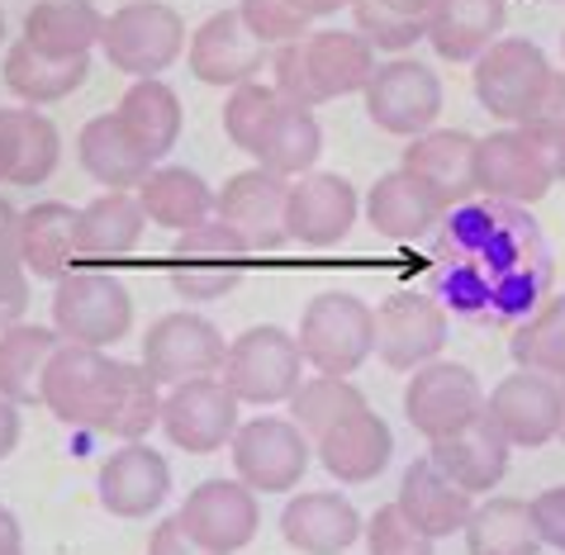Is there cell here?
<instances>
[{
	"instance_id": "cell-3",
	"label": "cell",
	"mask_w": 565,
	"mask_h": 555,
	"mask_svg": "<svg viewBox=\"0 0 565 555\" xmlns=\"http://www.w3.org/2000/svg\"><path fill=\"white\" fill-rule=\"evenodd\" d=\"M247 266H253V243L243 233H233L228 224H200L191 233H177L167 257V280L171 290L191 305H210V299H224L243 285Z\"/></svg>"
},
{
	"instance_id": "cell-16",
	"label": "cell",
	"mask_w": 565,
	"mask_h": 555,
	"mask_svg": "<svg viewBox=\"0 0 565 555\" xmlns=\"http://www.w3.org/2000/svg\"><path fill=\"white\" fill-rule=\"evenodd\" d=\"M490 418L499 423V433L509 437V447L537 451L546 441L561 437L565 418V385L537 371H513L509 380H499L494 394L484 399Z\"/></svg>"
},
{
	"instance_id": "cell-2",
	"label": "cell",
	"mask_w": 565,
	"mask_h": 555,
	"mask_svg": "<svg viewBox=\"0 0 565 555\" xmlns=\"http://www.w3.org/2000/svg\"><path fill=\"white\" fill-rule=\"evenodd\" d=\"M271 72L280 100L313 109L323 100L366 90V82L375 76V47L356 29H313V34L276 47Z\"/></svg>"
},
{
	"instance_id": "cell-47",
	"label": "cell",
	"mask_w": 565,
	"mask_h": 555,
	"mask_svg": "<svg viewBox=\"0 0 565 555\" xmlns=\"http://www.w3.org/2000/svg\"><path fill=\"white\" fill-rule=\"evenodd\" d=\"M243 14V24L253 29V34L271 47V43H295V39H305L309 34V14L295 6V0H243L238 6Z\"/></svg>"
},
{
	"instance_id": "cell-27",
	"label": "cell",
	"mask_w": 565,
	"mask_h": 555,
	"mask_svg": "<svg viewBox=\"0 0 565 555\" xmlns=\"http://www.w3.org/2000/svg\"><path fill=\"white\" fill-rule=\"evenodd\" d=\"M395 503H399L404 517H409L423 536H433V542H437V536H451V532H466L470 509H476L466 489L437 470L433 456H418V461L404 470Z\"/></svg>"
},
{
	"instance_id": "cell-53",
	"label": "cell",
	"mask_w": 565,
	"mask_h": 555,
	"mask_svg": "<svg viewBox=\"0 0 565 555\" xmlns=\"http://www.w3.org/2000/svg\"><path fill=\"white\" fill-rule=\"evenodd\" d=\"M0 555H24V536H20V522L14 513L0 503Z\"/></svg>"
},
{
	"instance_id": "cell-31",
	"label": "cell",
	"mask_w": 565,
	"mask_h": 555,
	"mask_svg": "<svg viewBox=\"0 0 565 555\" xmlns=\"http://www.w3.org/2000/svg\"><path fill=\"white\" fill-rule=\"evenodd\" d=\"M443 214L447 210L409 177V171H385L366 195L371 228L381 237H395V243H414V237L433 233L437 224H443Z\"/></svg>"
},
{
	"instance_id": "cell-55",
	"label": "cell",
	"mask_w": 565,
	"mask_h": 555,
	"mask_svg": "<svg viewBox=\"0 0 565 555\" xmlns=\"http://www.w3.org/2000/svg\"><path fill=\"white\" fill-rule=\"evenodd\" d=\"M295 6H300L309 20H323V14H338L342 6H352V0H295Z\"/></svg>"
},
{
	"instance_id": "cell-24",
	"label": "cell",
	"mask_w": 565,
	"mask_h": 555,
	"mask_svg": "<svg viewBox=\"0 0 565 555\" xmlns=\"http://www.w3.org/2000/svg\"><path fill=\"white\" fill-rule=\"evenodd\" d=\"M313 447H319V461L333 480L371 484L390 466V456H395V433H390V423L375 408H356V414L328 427Z\"/></svg>"
},
{
	"instance_id": "cell-58",
	"label": "cell",
	"mask_w": 565,
	"mask_h": 555,
	"mask_svg": "<svg viewBox=\"0 0 565 555\" xmlns=\"http://www.w3.org/2000/svg\"><path fill=\"white\" fill-rule=\"evenodd\" d=\"M561 441H565V418H561Z\"/></svg>"
},
{
	"instance_id": "cell-20",
	"label": "cell",
	"mask_w": 565,
	"mask_h": 555,
	"mask_svg": "<svg viewBox=\"0 0 565 555\" xmlns=\"http://www.w3.org/2000/svg\"><path fill=\"white\" fill-rule=\"evenodd\" d=\"M476 177H480V195L509 200V204H537L556 185L552 162H546L542 148L523 129H499L490 138H480Z\"/></svg>"
},
{
	"instance_id": "cell-57",
	"label": "cell",
	"mask_w": 565,
	"mask_h": 555,
	"mask_svg": "<svg viewBox=\"0 0 565 555\" xmlns=\"http://www.w3.org/2000/svg\"><path fill=\"white\" fill-rule=\"evenodd\" d=\"M0 39H6V14H0Z\"/></svg>"
},
{
	"instance_id": "cell-7",
	"label": "cell",
	"mask_w": 565,
	"mask_h": 555,
	"mask_svg": "<svg viewBox=\"0 0 565 555\" xmlns=\"http://www.w3.org/2000/svg\"><path fill=\"white\" fill-rule=\"evenodd\" d=\"M224 385L238 394L243 404H280V399H290V394L305 385L300 338H290V332L276 328V323L247 328L238 342H228Z\"/></svg>"
},
{
	"instance_id": "cell-11",
	"label": "cell",
	"mask_w": 565,
	"mask_h": 555,
	"mask_svg": "<svg viewBox=\"0 0 565 555\" xmlns=\"http://www.w3.org/2000/svg\"><path fill=\"white\" fill-rule=\"evenodd\" d=\"M447 319L451 313L437 305L428 290H395L375 309V356L390 371H418L443 356L447 346Z\"/></svg>"
},
{
	"instance_id": "cell-37",
	"label": "cell",
	"mask_w": 565,
	"mask_h": 555,
	"mask_svg": "<svg viewBox=\"0 0 565 555\" xmlns=\"http://www.w3.org/2000/svg\"><path fill=\"white\" fill-rule=\"evenodd\" d=\"M115 115L152 162H162L181 138V100H177V90L162 86L157 76H143V82H134L129 90H124Z\"/></svg>"
},
{
	"instance_id": "cell-21",
	"label": "cell",
	"mask_w": 565,
	"mask_h": 555,
	"mask_svg": "<svg viewBox=\"0 0 565 555\" xmlns=\"http://www.w3.org/2000/svg\"><path fill=\"white\" fill-rule=\"evenodd\" d=\"M185 57H191L195 82L228 86L233 90V86L253 82V76L262 72V62L271 57V53H266V43L243 24L238 10H224V14H210V20L195 29L191 47H185Z\"/></svg>"
},
{
	"instance_id": "cell-56",
	"label": "cell",
	"mask_w": 565,
	"mask_h": 555,
	"mask_svg": "<svg viewBox=\"0 0 565 555\" xmlns=\"http://www.w3.org/2000/svg\"><path fill=\"white\" fill-rule=\"evenodd\" d=\"M6 228H20V218H14V210L0 200V233H6Z\"/></svg>"
},
{
	"instance_id": "cell-42",
	"label": "cell",
	"mask_w": 565,
	"mask_h": 555,
	"mask_svg": "<svg viewBox=\"0 0 565 555\" xmlns=\"http://www.w3.org/2000/svg\"><path fill=\"white\" fill-rule=\"evenodd\" d=\"M157 423H162V385L148 375L143 361H138V366L124 361L115 404H109V418H105V433L124 437V441H138V437H148Z\"/></svg>"
},
{
	"instance_id": "cell-18",
	"label": "cell",
	"mask_w": 565,
	"mask_h": 555,
	"mask_svg": "<svg viewBox=\"0 0 565 555\" xmlns=\"http://www.w3.org/2000/svg\"><path fill=\"white\" fill-rule=\"evenodd\" d=\"M177 517L200 546H210L214 555H233L253 546L257 536V489H247L243 480H205L185 494V509Z\"/></svg>"
},
{
	"instance_id": "cell-19",
	"label": "cell",
	"mask_w": 565,
	"mask_h": 555,
	"mask_svg": "<svg viewBox=\"0 0 565 555\" xmlns=\"http://www.w3.org/2000/svg\"><path fill=\"white\" fill-rule=\"evenodd\" d=\"M286 195H290V181L276 177V171H266V167L238 171V177H228L224 190L214 195V218L228 224L233 233H243L247 243H253V252L280 247V243H290Z\"/></svg>"
},
{
	"instance_id": "cell-13",
	"label": "cell",
	"mask_w": 565,
	"mask_h": 555,
	"mask_svg": "<svg viewBox=\"0 0 565 555\" xmlns=\"http://www.w3.org/2000/svg\"><path fill=\"white\" fill-rule=\"evenodd\" d=\"M238 404H243L238 394L214 375L181 380V385L162 394V433L171 437V447L210 456L238 433Z\"/></svg>"
},
{
	"instance_id": "cell-38",
	"label": "cell",
	"mask_w": 565,
	"mask_h": 555,
	"mask_svg": "<svg viewBox=\"0 0 565 555\" xmlns=\"http://www.w3.org/2000/svg\"><path fill=\"white\" fill-rule=\"evenodd\" d=\"M470 555H542V532L523 499H484L466 522Z\"/></svg>"
},
{
	"instance_id": "cell-5",
	"label": "cell",
	"mask_w": 565,
	"mask_h": 555,
	"mask_svg": "<svg viewBox=\"0 0 565 555\" xmlns=\"http://www.w3.org/2000/svg\"><path fill=\"white\" fill-rule=\"evenodd\" d=\"M119 371L124 361H109L100 346L62 342L49 361V371H43V408L67 427H96V433H105L109 404H115V389H119Z\"/></svg>"
},
{
	"instance_id": "cell-54",
	"label": "cell",
	"mask_w": 565,
	"mask_h": 555,
	"mask_svg": "<svg viewBox=\"0 0 565 555\" xmlns=\"http://www.w3.org/2000/svg\"><path fill=\"white\" fill-rule=\"evenodd\" d=\"M20 313H24V285L14 280L10 290H0V328H14Z\"/></svg>"
},
{
	"instance_id": "cell-14",
	"label": "cell",
	"mask_w": 565,
	"mask_h": 555,
	"mask_svg": "<svg viewBox=\"0 0 565 555\" xmlns=\"http://www.w3.org/2000/svg\"><path fill=\"white\" fill-rule=\"evenodd\" d=\"M484 414V389L470 366L457 361H428L409 375V389H404V418L414 423V433H423L428 441L457 433L470 418Z\"/></svg>"
},
{
	"instance_id": "cell-32",
	"label": "cell",
	"mask_w": 565,
	"mask_h": 555,
	"mask_svg": "<svg viewBox=\"0 0 565 555\" xmlns=\"http://www.w3.org/2000/svg\"><path fill=\"white\" fill-rule=\"evenodd\" d=\"M143 204L129 190H105L100 200H90L82 214H76V247H82L86 262H119L129 257L143 237Z\"/></svg>"
},
{
	"instance_id": "cell-52",
	"label": "cell",
	"mask_w": 565,
	"mask_h": 555,
	"mask_svg": "<svg viewBox=\"0 0 565 555\" xmlns=\"http://www.w3.org/2000/svg\"><path fill=\"white\" fill-rule=\"evenodd\" d=\"M14 167V109H0V181H10Z\"/></svg>"
},
{
	"instance_id": "cell-36",
	"label": "cell",
	"mask_w": 565,
	"mask_h": 555,
	"mask_svg": "<svg viewBox=\"0 0 565 555\" xmlns=\"http://www.w3.org/2000/svg\"><path fill=\"white\" fill-rule=\"evenodd\" d=\"M62 346L57 328L14 323L0 332V399L10 404H43V371Z\"/></svg>"
},
{
	"instance_id": "cell-9",
	"label": "cell",
	"mask_w": 565,
	"mask_h": 555,
	"mask_svg": "<svg viewBox=\"0 0 565 555\" xmlns=\"http://www.w3.org/2000/svg\"><path fill=\"white\" fill-rule=\"evenodd\" d=\"M556 67L527 39H499L490 53L476 62V100L504 124H523L537 109L542 90L552 86Z\"/></svg>"
},
{
	"instance_id": "cell-22",
	"label": "cell",
	"mask_w": 565,
	"mask_h": 555,
	"mask_svg": "<svg viewBox=\"0 0 565 555\" xmlns=\"http://www.w3.org/2000/svg\"><path fill=\"white\" fill-rule=\"evenodd\" d=\"M356 224V190L348 177L333 171H309V177L290 181L286 195V233L290 243L328 247Z\"/></svg>"
},
{
	"instance_id": "cell-48",
	"label": "cell",
	"mask_w": 565,
	"mask_h": 555,
	"mask_svg": "<svg viewBox=\"0 0 565 555\" xmlns=\"http://www.w3.org/2000/svg\"><path fill=\"white\" fill-rule=\"evenodd\" d=\"M366 551L371 555H433V536H423L409 517H404L399 503H385L375 509V517L366 522Z\"/></svg>"
},
{
	"instance_id": "cell-50",
	"label": "cell",
	"mask_w": 565,
	"mask_h": 555,
	"mask_svg": "<svg viewBox=\"0 0 565 555\" xmlns=\"http://www.w3.org/2000/svg\"><path fill=\"white\" fill-rule=\"evenodd\" d=\"M148 555H214V551L200 546L195 536L181 527V517H162L148 536Z\"/></svg>"
},
{
	"instance_id": "cell-10",
	"label": "cell",
	"mask_w": 565,
	"mask_h": 555,
	"mask_svg": "<svg viewBox=\"0 0 565 555\" xmlns=\"http://www.w3.org/2000/svg\"><path fill=\"white\" fill-rule=\"evenodd\" d=\"M361 95H366V115L375 129L399 134V138L428 134L437 115H443V82H437L428 62H414V57L381 62Z\"/></svg>"
},
{
	"instance_id": "cell-12",
	"label": "cell",
	"mask_w": 565,
	"mask_h": 555,
	"mask_svg": "<svg viewBox=\"0 0 565 555\" xmlns=\"http://www.w3.org/2000/svg\"><path fill=\"white\" fill-rule=\"evenodd\" d=\"M233 470L257 494H290L309 470V437L295 418H253L233 433Z\"/></svg>"
},
{
	"instance_id": "cell-59",
	"label": "cell",
	"mask_w": 565,
	"mask_h": 555,
	"mask_svg": "<svg viewBox=\"0 0 565 555\" xmlns=\"http://www.w3.org/2000/svg\"><path fill=\"white\" fill-rule=\"evenodd\" d=\"M561 53H565V34H561Z\"/></svg>"
},
{
	"instance_id": "cell-1",
	"label": "cell",
	"mask_w": 565,
	"mask_h": 555,
	"mask_svg": "<svg viewBox=\"0 0 565 555\" xmlns=\"http://www.w3.org/2000/svg\"><path fill=\"white\" fill-rule=\"evenodd\" d=\"M556 257L527 204L466 200L428 247V295L470 328H518L552 299Z\"/></svg>"
},
{
	"instance_id": "cell-45",
	"label": "cell",
	"mask_w": 565,
	"mask_h": 555,
	"mask_svg": "<svg viewBox=\"0 0 565 555\" xmlns=\"http://www.w3.org/2000/svg\"><path fill=\"white\" fill-rule=\"evenodd\" d=\"M276 105H280V90L276 86H262V82L233 86L228 105H224V134H228L233 148L253 152L262 129H266V119L276 115Z\"/></svg>"
},
{
	"instance_id": "cell-28",
	"label": "cell",
	"mask_w": 565,
	"mask_h": 555,
	"mask_svg": "<svg viewBox=\"0 0 565 555\" xmlns=\"http://www.w3.org/2000/svg\"><path fill=\"white\" fill-rule=\"evenodd\" d=\"M14 252H20V266L34 280H62L76 271V210L72 204H34V210L20 214V228H14Z\"/></svg>"
},
{
	"instance_id": "cell-43",
	"label": "cell",
	"mask_w": 565,
	"mask_h": 555,
	"mask_svg": "<svg viewBox=\"0 0 565 555\" xmlns=\"http://www.w3.org/2000/svg\"><path fill=\"white\" fill-rule=\"evenodd\" d=\"M356 408H366V394L356 385H348L342 375H313L290 394V418L300 423V433L309 441H319L328 427L356 414Z\"/></svg>"
},
{
	"instance_id": "cell-30",
	"label": "cell",
	"mask_w": 565,
	"mask_h": 555,
	"mask_svg": "<svg viewBox=\"0 0 565 555\" xmlns=\"http://www.w3.org/2000/svg\"><path fill=\"white\" fill-rule=\"evenodd\" d=\"M76 157H82L86 177H96L105 190H138L152 177V157L129 138L119 115H96L76 138Z\"/></svg>"
},
{
	"instance_id": "cell-41",
	"label": "cell",
	"mask_w": 565,
	"mask_h": 555,
	"mask_svg": "<svg viewBox=\"0 0 565 555\" xmlns=\"http://www.w3.org/2000/svg\"><path fill=\"white\" fill-rule=\"evenodd\" d=\"M509 356L518 361V371H537L565 385V295H552L532 319L513 328Z\"/></svg>"
},
{
	"instance_id": "cell-39",
	"label": "cell",
	"mask_w": 565,
	"mask_h": 555,
	"mask_svg": "<svg viewBox=\"0 0 565 555\" xmlns=\"http://www.w3.org/2000/svg\"><path fill=\"white\" fill-rule=\"evenodd\" d=\"M86 67H90V57H49L34 43L20 39L6 53V86L24 105H53L86 82Z\"/></svg>"
},
{
	"instance_id": "cell-51",
	"label": "cell",
	"mask_w": 565,
	"mask_h": 555,
	"mask_svg": "<svg viewBox=\"0 0 565 555\" xmlns=\"http://www.w3.org/2000/svg\"><path fill=\"white\" fill-rule=\"evenodd\" d=\"M14 441H20V404L0 399V461L14 451Z\"/></svg>"
},
{
	"instance_id": "cell-49",
	"label": "cell",
	"mask_w": 565,
	"mask_h": 555,
	"mask_svg": "<svg viewBox=\"0 0 565 555\" xmlns=\"http://www.w3.org/2000/svg\"><path fill=\"white\" fill-rule=\"evenodd\" d=\"M532 522H537V532H542V546L565 555V484L542 489V494L532 499Z\"/></svg>"
},
{
	"instance_id": "cell-6",
	"label": "cell",
	"mask_w": 565,
	"mask_h": 555,
	"mask_svg": "<svg viewBox=\"0 0 565 555\" xmlns=\"http://www.w3.org/2000/svg\"><path fill=\"white\" fill-rule=\"evenodd\" d=\"M100 53L129 76H157L185 53V20L167 0H129L105 20Z\"/></svg>"
},
{
	"instance_id": "cell-8",
	"label": "cell",
	"mask_w": 565,
	"mask_h": 555,
	"mask_svg": "<svg viewBox=\"0 0 565 555\" xmlns=\"http://www.w3.org/2000/svg\"><path fill=\"white\" fill-rule=\"evenodd\" d=\"M134 323V299L129 290L105 276V271H72L57 280L53 295V328L62 342H82V346H105L119 342Z\"/></svg>"
},
{
	"instance_id": "cell-46",
	"label": "cell",
	"mask_w": 565,
	"mask_h": 555,
	"mask_svg": "<svg viewBox=\"0 0 565 555\" xmlns=\"http://www.w3.org/2000/svg\"><path fill=\"white\" fill-rule=\"evenodd\" d=\"M532 142L542 148V157L552 162V171H556V181L565 177V72H556L552 76V86L542 90V100H537V109L518 124Z\"/></svg>"
},
{
	"instance_id": "cell-44",
	"label": "cell",
	"mask_w": 565,
	"mask_h": 555,
	"mask_svg": "<svg viewBox=\"0 0 565 555\" xmlns=\"http://www.w3.org/2000/svg\"><path fill=\"white\" fill-rule=\"evenodd\" d=\"M62 157V138L57 129L34 109H14V167H10V185H43L53 177Z\"/></svg>"
},
{
	"instance_id": "cell-29",
	"label": "cell",
	"mask_w": 565,
	"mask_h": 555,
	"mask_svg": "<svg viewBox=\"0 0 565 555\" xmlns=\"http://www.w3.org/2000/svg\"><path fill=\"white\" fill-rule=\"evenodd\" d=\"M504 20H509L504 0H437L428 43L447 62H480L504 34Z\"/></svg>"
},
{
	"instance_id": "cell-17",
	"label": "cell",
	"mask_w": 565,
	"mask_h": 555,
	"mask_svg": "<svg viewBox=\"0 0 565 555\" xmlns=\"http://www.w3.org/2000/svg\"><path fill=\"white\" fill-rule=\"evenodd\" d=\"M476 157H480V138H470L461 129H428L409 138L399 171H409L443 210H457V204L480 195Z\"/></svg>"
},
{
	"instance_id": "cell-4",
	"label": "cell",
	"mask_w": 565,
	"mask_h": 555,
	"mask_svg": "<svg viewBox=\"0 0 565 555\" xmlns=\"http://www.w3.org/2000/svg\"><path fill=\"white\" fill-rule=\"evenodd\" d=\"M300 352L319 375L348 380L375 356V309L348 290H323L309 299L300 319Z\"/></svg>"
},
{
	"instance_id": "cell-15",
	"label": "cell",
	"mask_w": 565,
	"mask_h": 555,
	"mask_svg": "<svg viewBox=\"0 0 565 555\" xmlns=\"http://www.w3.org/2000/svg\"><path fill=\"white\" fill-rule=\"evenodd\" d=\"M228 342L210 319L200 313H162L143 338V366L157 385H181L224 371Z\"/></svg>"
},
{
	"instance_id": "cell-33",
	"label": "cell",
	"mask_w": 565,
	"mask_h": 555,
	"mask_svg": "<svg viewBox=\"0 0 565 555\" xmlns=\"http://www.w3.org/2000/svg\"><path fill=\"white\" fill-rule=\"evenodd\" d=\"M319 152H323V129H319V119H313V109L280 100L276 115L266 119L257 148L247 157H257V167L276 171V177L295 181V177H309Z\"/></svg>"
},
{
	"instance_id": "cell-25",
	"label": "cell",
	"mask_w": 565,
	"mask_h": 555,
	"mask_svg": "<svg viewBox=\"0 0 565 555\" xmlns=\"http://www.w3.org/2000/svg\"><path fill=\"white\" fill-rule=\"evenodd\" d=\"M96 494L115 517H148L167 503L171 494V470L162 461V451L129 441L119 447L96 474Z\"/></svg>"
},
{
	"instance_id": "cell-26",
	"label": "cell",
	"mask_w": 565,
	"mask_h": 555,
	"mask_svg": "<svg viewBox=\"0 0 565 555\" xmlns=\"http://www.w3.org/2000/svg\"><path fill=\"white\" fill-rule=\"evenodd\" d=\"M280 536L300 555H342L361 536V513L342 494L313 489L280 509Z\"/></svg>"
},
{
	"instance_id": "cell-34",
	"label": "cell",
	"mask_w": 565,
	"mask_h": 555,
	"mask_svg": "<svg viewBox=\"0 0 565 555\" xmlns=\"http://www.w3.org/2000/svg\"><path fill=\"white\" fill-rule=\"evenodd\" d=\"M105 14L90 0H39L24 14V43L49 57H90L100 43Z\"/></svg>"
},
{
	"instance_id": "cell-35",
	"label": "cell",
	"mask_w": 565,
	"mask_h": 555,
	"mask_svg": "<svg viewBox=\"0 0 565 555\" xmlns=\"http://www.w3.org/2000/svg\"><path fill=\"white\" fill-rule=\"evenodd\" d=\"M138 204H143L152 224H162L171 233H191L214 218V190L205 185V177H195L185 167H157L138 185Z\"/></svg>"
},
{
	"instance_id": "cell-40",
	"label": "cell",
	"mask_w": 565,
	"mask_h": 555,
	"mask_svg": "<svg viewBox=\"0 0 565 555\" xmlns=\"http://www.w3.org/2000/svg\"><path fill=\"white\" fill-rule=\"evenodd\" d=\"M437 0H352V24L375 53H404L428 39Z\"/></svg>"
},
{
	"instance_id": "cell-23",
	"label": "cell",
	"mask_w": 565,
	"mask_h": 555,
	"mask_svg": "<svg viewBox=\"0 0 565 555\" xmlns=\"http://www.w3.org/2000/svg\"><path fill=\"white\" fill-rule=\"evenodd\" d=\"M509 451H513L509 437L499 433V423L490 418V408H484L480 418H470L466 427H457V433L437 437L428 456L447 480H457L466 494L476 499V494H490V489L509 474Z\"/></svg>"
}]
</instances>
